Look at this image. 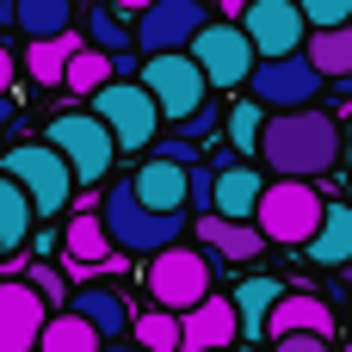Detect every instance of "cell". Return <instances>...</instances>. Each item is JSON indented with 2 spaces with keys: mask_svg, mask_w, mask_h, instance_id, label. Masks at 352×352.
Here are the masks:
<instances>
[{
  "mask_svg": "<svg viewBox=\"0 0 352 352\" xmlns=\"http://www.w3.org/2000/svg\"><path fill=\"white\" fill-rule=\"evenodd\" d=\"M260 161L272 167V179H316L340 167V124L328 111H278L266 118L260 136Z\"/></svg>",
  "mask_w": 352,
  "mask_h": 352,
  "instance_id": "cell-1",
  "label": "cell"
},
{
  "mask_svg": "<svg viewBox=\"0 0 352 352\" xmlns=\"http://www.w3.org/2000/svg\"><path fill=\"white\" fill-rule=\"evenodd\" d=\"M105 229H111L118 254H142V260H155V254L179 248L192 223H186V217H167V210H148V204L136 198V186L118 179V186L105 192Z\"/></svg>",
  "mask_w": 352,
  "mask_h": 352,
  "instance_id": "cell-2",
  "label": "cell"
},
{
  "mask_svg": "<svg viewBox=\"0 0 352 352\" xmlns=\"http://www.w3.org/2000/svg\"><path fill=\"white\" fill-rule=\"evenodd\" d=\"M260 235L266 241H285V248H309L328 223V198L309 186V179H272L266 198H260Z\"/></svg>",
  "mask_w": 352,
  "mask_h": 352,
  "instance_id": "cell-3",
  "label": "cell"
},
{
  "mask_svg": "<svg viewBox=\"0 0 352 352\" xmlns=\"http://www.w3.org/2000/svg\"><path fill=\"white\" fill-rule=\"evenodd\" d=\"M142 285H148V297H155V309H173V316H192L198 303H210L217 291V266H210V254H198V248H167V254H155L148 260V272H142Z\"/></svg>",
  "mask_w": 352,
  "mask_h": 352,
  "instance_id": "cell-4",
  "label": "cell"
},
{
  "mask_svg": "<svg viewBox=\"0 0 352 352\" xmlns=\"http://www.w3.org/2000/svg\"><path fill=\"white\" fill-rule=\"evenodd\" d=\"M43 142L62 148V161L74 167L80 186H99V179L111 173V161H118V136H111V124L93 118V111H56V118L43 124Z\"/></svg>",
  "mask_w": 352,
  "mask_h": 352,
  "instance_id": "cell-5",
  "label": "cell"
},
{
  "mask_svg": "<svg viewBox=\"0 0 352 352\" xmlns=\"http://www.w3.org/2000/svg\"><path fill=\"white\" fill-rule=\"evenodd\" d=\"M0 173L31 192L37 217H56V210L74 204V167H68L62 148H50V142H19V148H6V167H0Z\"/></svg>",
  "mask_w": 352,
  "mask_h": 352,
  "instance_id": "cell-6",
  "label": "cell"
},
{
  "mask_svg": "<svg viewBox=\"0 0 352 352\" xmlns=\"http://www.w3.org/2000/svg\"><path fill=\"white\" fill-rule=\"evenodd\" d=\"M142 87L155 93L161 118H173V124H192V118L204 111L210 74L198 68V56H192V50H179V56H142Z\"/></svg>",
  "mask_w": 352,
  "mask_h": 352,
  "instance_id": "cell-7",
  "label": "cell"
},
{
  "mask_svg": "<svg viewBox=\"0 0 352 352\" xmlns=\"http://www.w3.org/2000/svg\"><path fill=\"white\" fill-rule=\"evenodd\" d=\"M93 118H105L111 124V136H118V148H148L155 136H161V105H155V93L142 87V80H111L105 93H93Z\"/></svg>",
  "mask_w": 352,
  "mask_h": 352,
  "instance_id": "cell-8",
  "label": "cell"
},
{
  "mask_svg": "<svg viewBox=\"0 0 352 352\" xmlns=\"http://www.w3.org/2000/svg\"><path fill=\"white\" fill-rule=\"evenodd\" d=\"M322 87H328V74H322L303 50H297V56H272V62H260L254 80H248V93H254L260 105H272V111H309Z\"/></svg>",
  "mask_w": 352,
  "mask_h": 352,
  "instance_id": "cell-9",
  "label": "cell"
},
{
  "mask_svg": "<svg viewBox=\"0 0 352 352\" xmlns=\"http://www.w3.org/2000/svg\"><path fill=\"white\" fill-rule=\"evenodd\" d=\"M192 56H198V68L210 74V87H241V80H254V68H260V50H254V37H248L235 19H210V25L198 31Z\"/></svg>",
  "mask_w": 352,
  "mask_h": 352,
  "instance_id": "cell-10",
  "label": "cell"
},
{
  "mask_svg": "<svg viewBox=\"0 0 352 352\" xmlns=\"http://www.w3.org/2000/svg\"><path fill=\"white\" fill-rule=\"evenodd\" d=\"M204 25H210V19H204V0H155V6L136 19V50H142V56H179V50L198 43Z\"/></svg>",
  "mask_w": 352,
  "mask_h": 352,
  "instance_id": "cell-11",
  "label": "cell"
},
{
  "mask_svg": "<svg viewBox=\"0 0 352 352\" xmlns=\"http://www.w3.org/2000/svg\"><path fill=\"white\" fill-rule=\"evenodd\" d=\"M241 31L254 37L260 62H272V56H297V50L309 43V19H303L297 0H254L248 19H241Z\"/></svg>",
  "mask_w": 352,
  "mask_h": 352,
  "instance_id": "cell-12",
  "label": "cell"
},
{
  "mask_svg": "<svg viewBox=\"0 0 352 352\" xmlns=\"http://www.w3.org/2000/svg\"><path fill=\"white\" fill-rule=\"evenodd\" d=\"M50 316H56V309H50L25 278H0V352H37Z\"/></svg>",
  "mask_w": 352,
  "mask_h": 352,
  "instance_id": "cell-13",
  "label": "cell"
},
{
  "mask_svg": "<svg viewBox=\"0 0 352 352\" xmlns=\"http://www.w3.org/2000/svg\"><path fill=\"white\" fill-rule=\"evenodd\" d=\"M130 186H136V198H142L148 210H167V217H186V210H192V167H179V161L148 155V161L130 173Z\"/></svg>",
  "mask_w": 352,
  "mask_h": 352,
  "instance_id": "cell-14",
  "label": "cell"
},
{
  "mask_svg": "<svg viewBox=\"0 0 352 352\" xmlns=\"http://www.w3.org/2000/svg\"><path fill=\"white\" fill-rule=\"evenodd\" d=\"M62 266H68L74 278H93L99 266H118V241H111L105 217H74V223L62 229Z\"/></svg>",
  "mask_w": 352,
  "mask_h": 352,
  "instance_id": "cell-15",
  "label": "cell"
},
{
  "mask_svg": "<svg viewBox=\"0 0 352 352\" xmlns=\"http://www.w3.org/2000/svg\"><path fill=\"white\" fill-rule=\"evenodd\" d=\"M235 334H241L235 297H210L186 316V352H235Z\"/></svg>",
  "mask_w": 352,
  "mask_h": 352,
  "instance_id": "cell-16",
  "label": "cell"
},
{
  "mask_svg": "<svg viewBox=\"0 0 352 352\" xmlns=\"http://www.w3.org/2000/svg\"><path fill=\"white\" fill-rule=\"evenodd\" d=\"M266 186H272V179H260L248 161H229V167H217V210H210V217L254 223V217H260V198H266Z\"/></svg>",
  "mask_w": 352,
  "mask_h": 352,
  "instance_id": "cell-17",
  "label": "cell"
},
{
  "mask_svg": "<svg viewBox=\"0 0 352 352\" xmlns=\"http://www.w3.org/2000/svg\"><path fill=\"white\" fill-rule=\"evenodd\" d=\"M80 50H87V31L37 37V43H25V74H31L37 87H68V68H74Z\"/></svg>",
  "mask_w": 352,
  "mask_h": 352,
  "instance_id": "cell-18",
  "label": "cell"
},
{
  "mask_svg": "<svg viewBox=\"0 0 352 352\" xmlns=\"http://www.w3.org/2000/svg\"><path fill=\"white\" fill-rule=\"evenodd\" d=\"M192 229H198V241L217 254V260H260L266 254V235H260V223H229V217H192Z\"/></svg>",
  "mask_w": 352,
  "mask_h": 352,
  "instance_id": "cell-19",
  "label": "cell"
},
{
  "mask_svg": "<svg viewBox=\"0 0 352 352\" xmlns=\"http://www.w3.org/2000/svg\"><path fill=\"white\" fill-rule=\"evenodd\" d=\"M31 235H37V204H31V192L0 173V248H6V254H31Z\"/></svg>",
  "mask_w": 352,
  "mask_h": 352,
  "instance_id": "cell-20",
  "label": "cell"
},
{
  "mask_svg": "<svg viewBox=\"0 0 352 352\" xmlns=\"http://www.w3.org/2000/svg\"><path fill=\"white\" fill-rule=\"evenodd\" d=\"M285 297H291V291H285V278H241V291H235L241 334H248V340L272 334V316H278V303H285Z\"/></svg>",
  "mask_w": 352,
  "mask_h": 352,
  "instance_id": "cell-21",
  "label": "cell"
},
{
  "mask_svg": "<svg viewBox=\"0 0 352 352\" xmlns=\"http://www.w3.org/2000/svg\"><path fill=\"white\" fill-rule=\"evenodd\" d=\"M285 334H322V340H334V309H328L322 297H309V291H291V297L278 303L266 340H285Z\"/></svg>",
  "mask_w": 352,
  "mask_h": 352,
  "instance_id": "cell-22",
  "label": "cell"
},
{
  "mask_svg": "<svg viewBox=\"0 0 352 352\" xmlns=\"http://www.w3.org/2000/svg\"><path fill=\"white\" fill-rule=\"evenodd\" d=\"M68 309H74L80 322H93V328H99L105 340H118V334H136V322H130L124 297H118V291H105V285H80Z\"/></svg>",
  "mask_w": 352,
  "mask_h": 352,
  "instance_id": "cell-23",
  "label": "cell"
},
{
  "mask_svg": "<svg viewBox=\"0 0 352 352\" xmlns=\"http://www.w3.org/2000/svg\"><path fill=\"white\" fill-rule=\"evenodd\" d=\"M303 56H309L334 87H346V93H352V25H340V31H309Z\"/></svg>",
  "mask_w": 352,
  "mask_h": 352,
  "instance_id": "cell-24",
  "label": "cell"
},
{
  "mask_svg": "<svg viewBox=\"0 0 352 352\" xmlns=\"http://www.w3.org/2000/svg\"><path fill=\"white\" fill-rule=\"evenodd\" d=\"M12 31H25L31 43L37 37H62V31H74V0H19L12 6Z\"/></svg>",
  "mask_w": 352,
  "mask_h": 352,
  "instance_id": "cell-25",
  "label": "cell"
},
{
  "mask_svg": "<svg viewBox=\"0 0 352 352\" xmlns=\"http://www.w3.org/2000/svg\"><path fill=\"white\" fill-rule=\"evenodd\" d=\"M316 266H346L352 260V210L346 204H328V223H322V235L303 248Z\"/></svg>",
  "mask_w": 352,
  "mask_h": 352,
  "instance_id": "cell-26",
  "label": "cell"
},
{
  "mask_svg": "<svg viewBox=\"0 0 352 352\" xmlns=\"http://www.w3.org/2000/svg\"><path fill=\"white\" fill-rule=\"evenodd\" d=\"M99 340H105V334H99L93 322H80L74 309H62V316H50V328H43V346H37V352H105Z\"/></svg>",
  "mask_w": 352,
  "mask_h": 352,
  "instance_id": "cell-27",
  "label": "cell"
},
{
  "mask_svg": "<svg viewBox=\"0 0 352 352\" xmlns=\"http://www.w3.org/2000/svg\"><path fill=\"white\" fill-rule=\"evenodd\" d=\"M136 346L142 352H186V316H173V309H142V316H136Z\"/></svg>",
  "mask_w": 352,
  "mask_h": 352,
  "instance_id": "cell-28",
  "label": "cell"
},
{
  "mask_svg": "<svg viewBox=\"0 0 352 352\" xmlns=\"http://www.w3.org/2000/svg\"><path fill=\"white\" fill-rule=\"evenodd\" d=\"M111 80H118V56H105V50H93V43H87V50L74 56V68H68V93H87V99L105 93Z\"/></svg>",
  "mask_w": 352,
  "mask_h": 352,
  "instance_id": "cell-29",
  "label": "cell"
},
{
  "mask_svg": "<svg viewBox=\"0 0 352 352\" xmlns=\"http://www.w3.org/2000/svg\"><path fill=\"white\" fill-rule=\"evenodd\" d=\"M87 43L105 50V56H124V50L136 43V25H124L118 12H105V6L93 0V12H87Z\"/></svg>",
  "mask_w": 352,
  "mask_h": 352,
  "instance_id": "cell-30",
  "label": "cell"
},
{
  "mask_svg": "<svg viewBox=\"0 0 352 352\" xmlns=\"http://www.w3.org/2000/svg\"><path fill=\"white\" fill-rule=\"evenodd\" d=\"M260 136H266V105L254 99V105H235L229 111V142L248 155V148H260Z\"/></svg>",
  "mask_w": 352,
  "mask_h": 352,
  "instance_id": "cell-31",
  "label": "cell"
},
{
  "mask_svg": "<svg viewBox=\"0 0 352 352\" xmlns=\"http://www.w3.org/2000/svg\"><path fill=\"white\" fill-rule=\"evenodd\" d=\"M297 6H303L309 31H340V25H352V0H297Z\"/></svg>",
  "mask_w": 352,
  "mask_h": 352,
  "instance_id": "cell-32",
  "label": "cell"
},
{
  "mask_svg": "<svg viewBox=\"0 0 352 352\" xmlns=\"http://www.w3.org/2000/svg\"><path fill=\"white\" fill-rule=\"evenodd\" d=\"M25 285H31V291H37L56 316H62V303H74V297H68V285H62V272H56L50 260H43V266H31V272H25Z\"/></svg>",
  "mask_w": 352,
  "mask_h": 352,
  "instance_id": "cell-33",
  "label": "cell"
},
{
  "mask_svg": "<svg viewBox=\"0 0 352 352\" xmlns=\"http://www.w3.org/2000/svg\"><path fill=\"white\" fill-rule=\"evenodd\" d=\"M155 155H161V161H179V167H198V142H192V136H167Z\"/></svg>",
  "mask_w": 352,
  "mask_h": 352,
  "instance_id": "cell-34",
  "label": "cell"
},
{
  "mask_svg": "<svg viewBox=\"0 0 352 352\" xmlns=\"http://www.w3.org/2000/svg\"><path fill=\"white\" fill-rule=\"evenodd\" d=\"M272 352H334V340H322V334H285V340H272Z\"/></svg>",
  "mask_w": 352,
  "mask_h": 352,
  "instance_id": "cell-35",
  "label": "cell"
},
{
  "mask_svg": "<svg viewBox=\"0 0 352 352\" xmlns=\"http://www.w3.org/2000/svg\"><path fill=\"white\" fill-rule=\"evenodd\" d=\"M210 130H217V105H204V111H198L192 124H179V136H192V142H204Z\"/></svg>",
  "mask_w": 352,
  "mask_h": 352,
  "instance_id": "cell-36",
  "label": "cell"
},
{
  "mask_svg": "<svg viewBox=\"0 0 352 352\" xmlns=\"http://www.w3.org/2000/svg\"><path fill=\"white\" fill-rule=\"evenodd\" d=\"M248 6H254V0H217V12H223V19H235V25L248 19Z\"/></svg>",
  "mask_w": 352,
  "mask_h": 352,
  "instance_id": "cell-37",
  "label": "cell"
},
{
  "mask_svg": "<svg viewBox=\"0 0 352 352\" xmlns=\"http://www.w3.org/2000/svg\"><path fill=\"white\" fill-rule=\"evenodd\" d=\"M148 6H155V0H118V12H136V19H142Z\"/></svg>",
  "mask_w": 352,
  "mask_h": 352,
  "instance_id": "cell-38",
  "label": "cell"
},
{
  "mask_svg": "<svg viewBox=\"0 0 352 352\" xmlns=\"http://www.w3.org/2000/svg\"><path fill=\"white\" fill-rule=\"evenodd\" d=\"M12 6H19V0H0V19H6V25H12Z\"/></svg>",
  "mask_w": 352,
  "mask_h": 352,
  "instance_id": "cell-39",
  "label": "cell"
},
{
  "mask_svg": "<svg viewBox=\"0 0 352 352\" xmlns=\"http://www.w3.org/2000/svg\"><path fill=\"white\" fill-rule=\"evenodd\" d=\"M105 352H142V346H105Z\"/></svg>",
  "mask_w": 352,
  "mask_h": 352,
  "instance_id": "cell-40",
  "label": "cell"
},
{
  "mask_svg": "<svg viewBox=\"0 0 352 352\" xmlns=\"http://www.w3.org/2000/svg\"><path fill=\"white\" fill-rule=\"evenodd\" d=\"M340 352H352V340H346V346H340Z\"/></svg>",
  "mask_w": 352,
  "mask_h": 352,
  "instance_id": "cell-41",
  "label": "cell"
},
{
  "mask_svg": "<svg viewBox=\"0 0 352 352\" xmlns=\"http://www.w3.org/2000/svg\"><path fill=\"white\" fill-rule=\"evenodd\" d=\"M210 6H217V0H210Z\"/></svg>",
  "mask_w": 352,
  "mask_h": 352,
  "instance_id": "cell-42",
  "label": "cell"
},
{
  "mask_svg": "<svg viewBox=\"0 0 352 352\" xmlns=\"http://www.w3.org/2000/svg\"><path fill=\"white\" fill-rule=\"evenodd\" d=\"M111 6H118V0H111Z\"/></svg>",
  "mask_w": 352,
  "mask_h": 352,
  "instance_id": "cell-43",
  "label": "cell"
}]
</instances>
